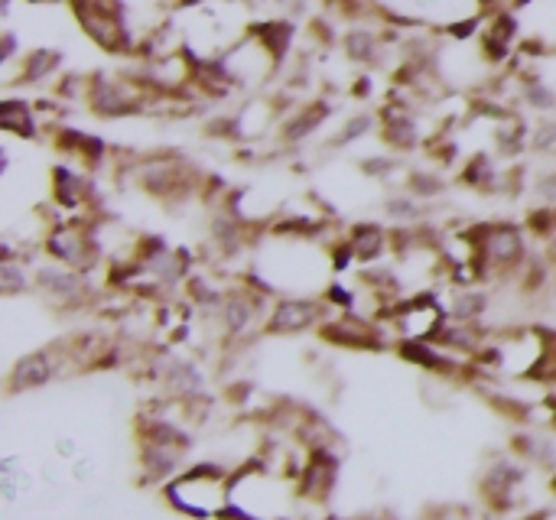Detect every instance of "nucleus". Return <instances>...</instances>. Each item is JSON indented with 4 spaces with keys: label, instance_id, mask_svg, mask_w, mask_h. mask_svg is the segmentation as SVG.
<instances>
[{
    "label": "nucleus",
    "instance_id": "obj_1",
    "mask_svg": "<svg viewBox=\"0 0 556 520\" xmlns=\"http://www.w3.org/2000/svg\"><path fill=\"white\" fill-rule=\"evenodd\" d=\"M316 319V306L313 303H283L277 312H274V329H303Z\"/></svg>",
    "mask_w": 556,
    "mask_h": 520
},
{
    "label": "nucleus",
    "instance_id": "obj_2",
    "mask_svg": "<svg viewBox=\"0 0 556 520\" xmlns=\"http://www.w3.org/2000/svg\"><path fill=\"white\" fill-rule=\"evenodd\" d=\"M49 251H53L59 260H66V264H85V247H82V238L75 231L56 234V238L49 241Z\"/></svg>",
    "mask_w": 556,
    "mask_h": 520
},
{
    "label": "nucleus",
    "instance_id": "obj_3",
    "mask_svg": "<svg viewBox=\"0 0 556 520\" xmlns=\"http://www.w3.org/2000/svg\"><path fill=\"white\" fill-rule=\"evenodd\" d=\"M488 251H491V257L495 260H517L521 257V234L517 231H495L488 238Z\"/></svg>",
    "mask_w": 556,
    "mask_h": 520
},
{
    "label": "nucleus",
    "instance_id": "obj_4",
    "mask_svg": "<svg viewBox=\"0 0 556 520\" xmlns=\"http://www.w3.org/2000/svg\"><path fill=\"white\" fill-rule=\"evenodd\" d=\"M0 124L7 130H14V134H33L27 104H20V101H4V108H0Z\"/></svg>",
    "mask_w": 556,
    "mask_h": 520
},
{
    "label": "nucleus",
    "instance_id": "obj_5",
    "mask_svg": "<svg viewBox=\"0 0 556 520\" xmlns=\"http://www.w3.org/2000/svg\"><path fill=\"white\" fill-rule=\"evenodd\" d=\"M381 244H384L381 228L368 225V228H358V231H355V238H352V251H355V257H361V260H371L374 254L381 251Z\"/></svg>",
    "mask_w": 556,
    "mask_h": 520
},
{
    "label": "nucleus",
    "instance_id": "obj_6",
    "mask_svg": "<svg viewBox=\"0 0 556 520\" xmlns=\"http://www.w3.org/2000/svg\"><path fill=\"white\" fill-rule=\"evenodd\" d=\"M46 377H49V361L43 355H33L17 368V384H43Z\"/></svg>",
    "mask_w": 556,
    "mask_h": 520
},
{
    "label": "nucleus",
    "instance_id": "obj_7",
    "mask_svg": "<svg viewBox=\"0 0 556 520\" xmlns=\"http://www.w3.org/2000/svg\"><path fill=\"white\" fill-rule=\"evenodd\" d=\"M290 33L293 30L287 23H270V26H264V30H261V39L267 43V49L274 52V56H280V49L290 43Z\"/></svg>",
    "mask_w": 556,
    "mask_h": 520
},
{
    "label": "nucleus",
    "instance_id": "obj_8",
    "mask_svg": "<svg viewBox=\"0 0 556 520\" xmlns=\"http://www.w3.org/2000/svg\"><path fill=\"white\" fill-rule=\"evenodd\" d=\"M348 52H352L355 59H368L374 52V36L365 33V30L352 33V36H348Z\"/></svg>",
    "mask_w": 556,
    "mask_h": 520
},
{
    "label": "nucleus",
    "instance_id": "obj_9",
    "mask_svg": "<svg viewBox=\"0 0 556 520\" xmlns=\"http://www.w3.org/2000/svg\"><path fill=\"white\" fill-rule=\"evenodd\" d=\"M485 306V296H478V293H462L456 299V312L462 319H469V316H478V309Z\"/></svg>",
    "mask_w": 556,
    "mask_h": 520
},
{
    "label": "nucleus",
    "instance_id": "obj_10",
    "mask_svg": "<svg viewBox=\"0 0 556 520\" xmlns=\"http://www.w3.org/2000/svg\"><path fill=\"white\" fill-rule=\"evenodd\" d=\"M56 65V56H49V52H33V59H30V69H27V75L33 78H40V75H46L49 69H53Z\"/></svg>",
    "mask_w": 556,
    "mask_h": 520
},
{
    "label": "nucleus",
    "instance_id": "obj_11",
    "mask_svg": "<svg viewBox=\"0 0 556 520\" xmlns=\"http://www.w3.org/2000/svg\"><path fill=\"white\" fill-rule=\"evenodd\" d=\"M387 215H394V218H417V202H410V199H391V202H387Z\"/></svg>",
    "mask_w": 556,
    "mask_h": 520
},
{
    "label": "nucleus",
    "instance_id": "obj_12",
    "mask_svg": "<svg viewBox=\"0 0 556 520\" xmlns=\"http://www.w3.org/2000/svg\"><path fill=\"white\" fill-rule=\"evenodd\" d=\"M20 286H27V277H23V273L7 260V264H4V290L7 293H17Z\"/></svg>",
    "mask_w": 556,
    "mask_h": 520
},
{
    "label": "nucleus",
    "instance_id": "obj_13",
    "mask_svg": "<svg viewBox=\"0 0 556 520\" xmlns=\"http://www.w3.org/2000/svg\"><path fill=\"white\" fill-rule=\"evenodd\" d=\"M417 195H436L439 189H443V182H439L436 176H413V186H410Z\"/></svg>",
    "mask_w": 556,
    "mask_h": 520
},
{
    "label": "nucleus",
    "instance_id": "obj_14",
    "mask_svg": "<svg viewBox=\"0 0 556 520\" xmlns=\"http://www.w3.org/2000/svg\"><path fill=\"white\" fill-rule=\"evenodd\" d=\"M368 117H358V121H352V124H348V130H345V134L339 137V143H348V140H355V137H361V134H365V130H368Z\"/></svg>",
    "mask_w": 556,
    "mask_h": 520
},
{
    "label": "nucleus",
    "instance_id": "obj_15",
    "mask_svg": "<svg viewBox=\"0 0 556 520\" xmlns=\"http://www.w3.org/2000/svg\"><path fill=\"white\" fill-rule=\"evenodd\" d=\"M517 4H530V0H517Z\"/></svg>",
    "mask_w": 556,
    "mask_h": 520
}]
</instances>
